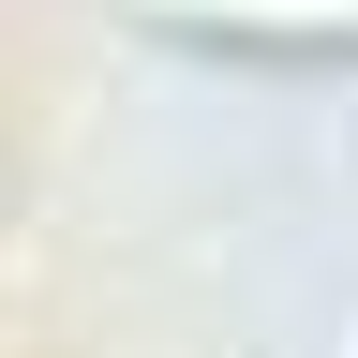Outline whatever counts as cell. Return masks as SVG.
I'll return each mask as SVG.
<instances>
[{"label":"cell","mask_w":358,"mask_h":358,"mask_svg":"<svg viewBox=\"0 0 358 358\" xmlns=\"http://www.w3.org/2000/svg\"><path fill=\"white\" fill-rule=\"evenodd\" d=\"M134 15H164V30H268V45H343L358 0H134Z\"/></svg>","instance_id":"obj_1"}]
</instances>
